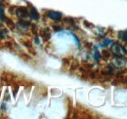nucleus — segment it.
Instances as JSON below:
<instances>
[{"label": "nucleus", "instance_id": "423d86ee", "mask_svg": "<svg viewBox=\"0 0 127 119\" xmlns=\"http://www.w3.org/2000/svg\"><path fill=\"white\" fill-rule=\"evenodd\" d=\"M29 13H30V17L32 18V20L37 21V20L39 19V14H38V11H37V10H36L34 7L30 6V11H29Z\"/></svg>", "mask_w": 127, "mask_h": 119}, {"label": "nucleus", "instance_id": "f257e3e1", "mask_svg": "<svg viewBox=\"0 0 127 119\" xmlns=\"http://www.w3.org/2000/svg\"><path fill=\"white\" fill-rule=\"evenodd\" d=\"M111 51L115 55V56H119V57H123L126 53L125 50L123 49V47L118 43H113L111 47Z\"/></svg>", "mask_w": 127, "mask_h": 119}, {"label": "nucleus", "instance_id": "20e7f679", "mask_svg": "<svg viewBox=\"0 0 127 119\" xmlns=\"http://www.w3.org/2000/svg\"><path fill=\"white\" fill-rule=\"evenodd\" d=\"M47 16L51 20H54V21H60L62 19V14L56 11H49L47 13Z\"/></svg>", "mask_w": 127, "mask_h": 119}, {"label": "nucleus", "instance_id": "f8f14e48", "mask_svg": "<svg viewBox=\"0 0 127 119\" xmlns=\"http://www.w3.org/2000/svg\"><path fill=\"white\" fill-rule=\"evenodd\" d=\"M94 58H95V60L96 61H99V60L101 58V54L98 52V51H96L95 54H94Z\"/></svg>", "mask_w": 127, "mask_h": 119}, {"label": "nucleus", "instance_id": "39448f33", "mask_svg": "<svg viewBox=\"0 0 127 119\" xmlns=\"http://www.w3.org/2000/svg\"><path fill=\"white\" fill-rule=\"evenodd\" d=\"M17 27L20 30H23V31H26V30H29L30 28V23L26 22V21H23V20H20L17 24Z\"/></svg>", "mask_w": 127, "mask_h": 119}, {"label": "nucleus", "instance_id": "ddd939ff", "mask_svg": "<svg viewBox=\"0 0 127 119\" xmlns=\"http://www.w3.org/2000/svg\"><path fill=\"white\" fill-rule=\"evenodd\" d=\"M109 52H107V51H104L103 52V56L104 57H106V58H108V57H110V54H108Z\"/></svg>", "mask_w": 127, "mask_h": 119}, {"label": "nucleus", "instance_id": "0eeeda50", "mask_svg": "<svg viewBox=\"0 0 127 119\" xmlns=\"http://www.w3.org/2000/svg\"><path fill=\"white\" fill-rule=\"evenodd\" d=\"M41 36H42V38L46 41L48 40L50 37H51V31L49 29H43V30H41Z\"/></svg>", "mask_w": 127, "mask_h": 119}, {"label": "nucleus", "instance_id": "6e6552de", "mask_svg": "<svg viewBox=\"0 0 127 119\" xmlns=\"http://www.w3.org/2000/svg\"><path fill=\"white\" fill-rule=\"evenodd\" d=\"M118 38L124 42H127V30H122L118 32Z\"/></svg>", "mask_w": 127, "mask_h": 119}, {"label": "nucleus", "instance_id": "7ed1b4c3", "mask_svg": "<svg viewBox=\"0 0 127 119\" xmlns=\"http://www.w3.org/2000/svg\"><path fill=\"white\" fill-rule=\"evenodd\" d=\"M16 14L20 19H27L28 17H30V13H29L28 8H25V7L18 8L16 10Z\"/></svg>", "mask_w": 127, "mask_h": 119}, {"label": "nucleus", "instance_id": "9d476101", "mask_svg": "<svg viewBox=\"0 0 127 119\" xmlns=\"http://www.w3.org/2000/svg\"><path fill=\"white\" fill-rule=\"evenodd\" d=\"M0 19L1 20H6V18H5V14H4V10H3V5L0 3Z\"/></svg>", "mask_w": 127, "mask_h": 119}, {"label": "nucleus", "instance_id": "9b49d317", "mask_svg": "<svg viewBox=\"0 0 127 119\" xmlns=\"http://www.w3.org/2000/svg\"><path fill=\"white\" fill-rule=\"evenodd\" d=\"M110 44H112V41H111V39L106 38V39L104 40V42H103V45H102V46H109Z\"/></svg>", "mask_w": 127, "mask_h": 119}, {"label": "nucleus", "instance_id": "4468645a", "mask_svg": "<svg viewBox=\"0 0 127 119\" xmlns=\"http://www.w3.org/2000/svg\"><path fill=\"white\" fill-rule=\"evenodd\" d=\"M123 49L125 50V53L127 54V42H126V44L124 45V47H123Z\"/></svg>", "mask_w": 127, "mask_h": 119}, {"label": "nucleus", "instance_id": "f03ea898", "mask_svg": "<svg viewBox=\"0 0 127 119\" xmlns=\"http://www.w3.org/2000/svg\"><path fill=\"white\" fill-rule=\"evenodd\" d=\"M111 64L115 68H121V67H124L126 65V60L123 59L122 57L115 56L113 59L111 60Z\"/></svg>", "mask_w": 127, "mask_h": 119}, {"label": "nucleus", "instance_id": "1a4fd4ad", "mask_svg": "<svg viewBox=\"0 0 127 119\" xmlns=\"http://www.w3.org/2000/svg\"><path fill=\"white\" fill-rule=\"evenodd\" d=\"M8 35V30H0V39H3L5 38L6 36Z\"/></svg>", "mask_w": 127, "mask_h": 119}]
</instances>
